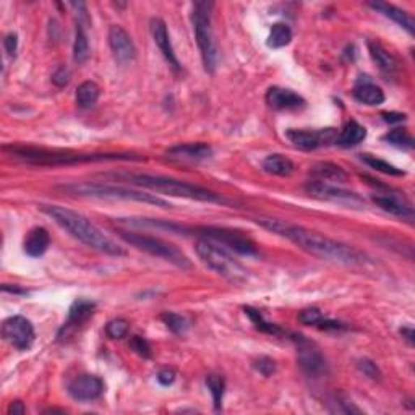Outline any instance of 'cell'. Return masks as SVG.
Returning a JSON list of instances; mask_svg holds the SVG:
<instances>
[{
	"label": "cell",
	"mask_w": 415,
	"mask_h": 415,
	"mask_svg": "<svg viewBox=\"0 0 415 415\" xmlns=\"http://www.w3.org/2000/svg\"><path fill=\"white\" fill-rule=\"evenodd\" d=\"M255 222L261 227H265L266 231L286 237L292 244H296L298 249H302L303 252L310 253V255L316 258H321V260L347 266H358L367 263L365 253L354 249L351 245L342 244V242L333 240L330 237L318 234V232L308 231L305 227L287 224L284 221L272 219V217H258Z\"/></svg>",
	"instance_id": "1"
},
{
	"label": "cell",
	"mask_w": 415,
	"mask_h": 415,
	"mask_svg": "<svg viewBox=\"0 0 415 415\" xmlns=\"http://www.w3.org/2000/svg\"><path fill=\"white\" fill-rule=\"evenodd\" d=\"M45 216H49L55 224L68 232L73 239L82 242L86 247L110 256H125L126 252L117 242L105 235L98 226H94L88 217L68 208L57 205H43L39 208Z\"/></svg>",
	"instance_id": "2"
},
{
	"label": "cell",
	"mask_w": 415,
	"mask_h": 415,
	"mask_svg": "<svg viewBox=\"0 0 415 415\" xmlns=\"http://www.w3.org/2000/svg\"><path fill=\"white\" fill-rule=\"evenodd\" d=\"M112 177L120 180H125L126 184L145 187L156 191V194H164L169 196H179V198H189L203 201V203H226L219 194L211 191L203 187L189 184V182H182L170 177L163 175H148V174H114Z\"/></svg>",
	"instance_id": "3"
},
{
	"label": "cell",
	"mask_w": 415,
	"mask_h": 415,
	"mask_svg": "<svg viewBox=\"0 0 415 415\" xmlns=\"http://www.w3.org/2000/svg\"><path fill=\"white\" fill-rule=\"evenodd\" d=\"M5 151L15 158L24 161L34 166H68L78 163H94V161H129L138 159L133 154H78L70 151H50L44 148H34V146H5Z\"/></svg>",
	"instance_id": "4"
},
{
	"label": "cell",
	"mask_w": 415,
	"mask_h": 415,
	"mask_svg": "<svg viewBox=\"0 0 415 415\" xmlns=\"http://www.w3.org/2000/svg\"><path fill=\"white\" fill-rule=\"evenodd\" d=\"M60 190L67 191L75 196H89V198H105V200H124V201H138V203L154 205L161 208H170L166 200L159 196L146 194V191H138L126 189V187L119 185H108V184H72L59 187Z\"/></svg>",
	"instance_id": "5"
},
{
	"label": "cell",
	"mask_w": 415,
	"mask_h": 415,
	"mask_svg": "<svg viewBox=\"0 0 415 415\" xmlns=\"http://www.w3.org/2000/svg\"><path fill=\"white\" fill-rule=\"evenodd\" d=\"M195 249L196 253H198L200 260L203 261L210 270L214 271L216 275L226 277L227 281L232 282H242L247 279L245 268L242 266L222 245L208 239H201L196 242Z\"/></svg>",
	"instance_id": "6"
},
{
	"label": "cell",
	"mask_w": 415,
	"mask_h": 415,
	"mask_svg": "<svg viewBox=\"0 0 415 415\" xmlns=\"http://www.w3.org/2000/svg\"><path fill=\"white\" fill-rule=\"evenodd\" d=\"M212 7H214L212 2H196L194 5V13H191L196 44H198L205 70L210 73L214 72L217 65V48L214 41V33H212L211 27Z\"/></svg>",
	"instance_id": "7"
},
{
	"label": "cell",
	"mask_w": 415,
	"mask_h": 415,
	"mask_svg": "<svg viewBox=\"0 0 415 415\" xmlns=\"http://www.w3.org/2000/svg\"><path fill=\"white\" fill-rule=\"evenodd\" d=\"M120 237L126 242V244L136 247L138 250H143L150 255L163 258L164 261H169L177 268L182 270H189L191 266L190 260L185 256V253L177 249L175 245L169 244L158 237H151L145 234H138V232H120Z\"/></svg>",
	"instance_id": "8"
},
{
	"label": "cell",
	"mask_w": 415,
	"mask_h": 415,
	"mask_svg": "<svg viewBox=\"0 0 415 415\" xmlns=\"http://www.w3.org/2000/svg\"><path fill=\"white\" fill-rule=\"evenodd\" d=\"M195 232L198 235L205 237L208 240L216 242V244L222 245L224 249L240 253V255L250 256V255H256L258 253L255 242L237 231L224 229V227H198V229H195Z\"/></svg>",
	"instance_id": "9"
},
{
	"label": "cell",
	"mask_w": 415,
	"mask_h": 415,
	"mask_svg": "<svg viewBox=\"0 0 415 415\" xmlns=\"http://www.w3.org/2000/svg\"><path fill=\"white\" fill-rule=\"evenodd\" d=\"M2 336L18 351H28L34 342V328L24 316H10L2 325Z\"/></svg>",
	"instance_id": "10"
},
{
	"label": "cell",
	"mask_w": 415,
	"mask_h": 415,
	"mask_svg": "<svg viewBox=\"0 0 415 415\" xmlns=\"http://www.w3.org/2000/svg\"><path fill=\"white\" fill-rule=\"evenodd\" d=\"M305 191L313 198L316 200H326V201H333V203H346L351 206L356 205H362L363 200L354 191L339 189V187L328 184V182H321V180H313L308 182L305 185Z\"/></svg>",
	"instance_id": "11"
},
{
	"label": "cell",
	"mask_w": 415,
	"mask_h": 415,
	"mask_svg": "<svg viewBox=\"0 0 415 415\" xmlns=\"http://www.w3.org/2000/svg\"><path fill=\"white\" fill-rule=\"evenodd\" d=\"M286 136L296 148L303 151H312L320 148L323 145L336 143L337 133L334 129H323L318 131L291 129L286 131Z\"/></svg>",
	"instance_id": "12"
},
{
	"label": "cell",
	"mask_w": 415,
	"mask_h": 415,
	"mask_svg": "<svg viewBox=\"0 0 415 415\" xmlns=\"http://www.w3.org/2000/svg\"><path fill=\"white\" fill-rule=\"evenodd\" d=\"M296 342L298 347V365L302 367V370L305 372L308 377H323V374L326 373L328 367L321 352L303 336H296Z\"/></svg>",
	"instance_id": "13"
},
{
	"label": "cell",
	"mask_w": 415,
	"mask_h": 415,
	"mask_svg": "<svg viewBox=\"0 0 415 415\" xmlns=\"http://www.w3.org/2000/svg\"><path fill=\"white\" fill-rule=\"evenodd\" d=\"M104 393V383L99 377H94V374H82V377H77L72 383L68 384V394L72 396L75 401L80 402H88L94 401L103 396Z\"/></svg>",
	"instance_id": "14"
},
{
	"label": "cell",
	"mask_w": 415,
	"mask_h": 415,
	"mask_svg": "<svg viewBox=\"0 0 415 415\" xmlns=\"http://www.w3.org/2000/svg\"><path fill=\"white\" fill-rule=\"evenodd\" d=\"M372 200L379 210L386 211L389 214L402 217V219L407 221L414 219V208L411 205V201L401 194L389 190L388 194H374L372 196Z\"/></svg>",
	"instance_id": "15"
},
{
	"label": "cell",
	"mask_w": 415,
	"mask_h": 415,
	"mask_svg": "<svg viewBox=\"0 0 415 415\" xmlns=\"http://www.w3.org/2000/svg\"><path fill=\"white\" fill-rule=\"evenodd\" d=\"M109 45L114 57L120 64H131L136 59V48L130 34L122 27L114 24L109 29Z\"/></svg>",
	"instance_id": "16"
},
{
	"label": "cell",
	"mask_w": 415,
	"mask_h": 415,
	"mask_svg": "<svg viewBox=\"0 0 415 415\" xmlns=\"http://www.w3.org/2000/svg\"><path fill=\"white\" fill-rule=\"evenodd\" d=\"M167 158L172 161H177V163H201V161H206L211 158L212 150L210 145L206 143H187V145H179L174 146V148L167 150Z\"/></svg>",
	"instance_id": "17"
},
{
	"label": "cell",
	"mask_w": 415,
	"mask_h": 415,
	"mask_svg": "<svg viewBox=\"0 0 415 415\" xmlns=\"http://www.w3.org/2000/svg\"><path fill=\"white\" fill-rule=\"evenodd\" d=\"M266 104L275 110H296L305 105V99L292 89L272 86L266 93Z\"/></svg>",
	"instance_id": "18"
},
{
	"label": "cell",
	"mask_w": 415,
	"mask_h": 415,
	"mask_svg": "<svg viewBox=\"0 0 415 415\" xmlns=\"http://www.w3.org/2000/svg\"><path fill=\"white\" fill-rule=\"evenodd\" d=\"M151 34H153V39L156 45H158L161 54L164 55V59L169 62V65L175 72H180V62L177 59V55L174 52V48H172L170 43V36L169 31H167L166 23L161 18H153L151 20Z\"/></svg>",
	"instance_id": "19"
},
{
	"label": "cell",
	"mask_w": 415,
	"mask_h": 415,
	"mask_svg": "<svg viewBox=\"0 0 415 415\" xmlns=\"http://www.w3.org/2000/svg\"><path fill=\"white\" fill-rule=\"evenodd\" d=\"M368 7L373 8V10H377V12L384 15V17H386V18L393 20L394 23H398L399 27L406 29V31L409 34H414V31H415V22H414V18L407 12H404V10L394 7V5L386 3V2H370V3H368Z\"/></svg>",
	"instance_id": "20"
},
{
	"label": "cell",
	"mask_w": 415,
	"mask_h": 415,
	"mask_svg": "<svg viewBox=\"0 0 415 415\" xmlns=\"http://www.w3.org/2000/svg\"><path fill=\"white\" fill-rule=\"evenodd\" d=\"M368 52L373 62L378 65V68L386 75H396L399 70V64L396 57L391 52H388L381 44L377 41H368Z\"/></svg>",
	"instance_id": "21"
},
{
	"label": "cell",
	"mask_w": 415,
	"mask_h": 415,
	"mask_svg": "<svg viewBox=\"0 0 415 415\" xmlns=\"http://www.w3.org/2000/svg\"><path fill=\"white\" fill-rule=\"evenodd\" d=\"M50 245V235L44 227H34L24 240V253L31 258H39L48 252Z\"/></svg>",
	"instance_id": "22"
},
{
	"label": "cell",
	"mask_w": 415,
	"mask_h": 415,
	"mask_svg": "<svg viewBox=\"0 0 415 415\" xmlns=\"http://www.w3.org/2000/svg\"><path fill=\"white\" fill-rule=\"evenodd\" d=\"M94 308H96L94 302H89V300H77V302H75L73 305L70 307L68 320H67V323H65L64 331L65 330L70 331V330H75V328L83 326L85 323L88 321L91 316H93Z\"/></svg>",
	"instance_id": "23"
},
{
	"label": "cell",
	"mask_w": 415,
	"mask_h": 415,
	"mask_svg": "<svg viewBox=\"0 0 415 415\" xmlns=\"http://www.w3.org/2000/svg\"><path fill=\"white\" fill-rule=\"evenodd\" d=\"M367 138V129L361 125L356 120H349V122L342 126L341 133L337 135L336 143L342 148H354V146L361 145L363 140Z\"/></svg>",
	"instance_id": "24"
},
{
	"label": "cell",
	"mask_w": 415,
	"mask_h": 415,
	"mask_svg": "<svg viewBox=\"0 0 415 415\" xmlns=\"http://www.w3.org/2000/svg\"><path fill=\"white\" fill-rule=\"evenodd\" d=\"M354 98L365 105H379L384 103V93L372 82H358L352 91Z\"/></svg>",
	"instance_id": "25"
},
{
	"label": "cell",
	"mask_w": 415,
	"mask_h": 415,
	"mask_svg": "<svg viewBox=\"0 0 415 415\" xmlns=\"http://www.w3.org/2000/svg\"><path fill=\"white\" fill-rule=\"evenodd\" d=\"M312 174L315 179L321 182H346L347 174L342 167L333 163H316L312 166Z\"/></svg>",
	"instance_id": "26"
},
{
	"label": "cell",
	"mask_w": 415,
	"mask_h": 415,
	"mask_svg": "<svg viewBox=\"0 0 415 415\" xmlns=\"http://www.w3.org/2000/svg\"><path fill=\"white\" fill-rule=\"evenodd\" d=\"M263 169L268 174L272 175H279V177H287L291 175L296 166H293L292 161L289 158L282 154H270L268 158L263 161Z\"/></svg>",
	"instance_id": "27"
},
{
	"label": "cell",
	"mask_w": 415,
	"mask_h": 415,
	"mask_svg": "<svg viewBox=\"0 0 415 415\" xmlns=\"http://www.w3.org/2000/svg\"><path fill=\"white\" fill-rule=\"evenodd\" d=\"M101 94L99 86L94 82H85L77 88V104L80 109H91L98 103Z\"/></svg>",
	"instance_id": "28"
},
{
	"label": "cell",
	"mask_w": 415,
	"mask_h": 415,
	"mask_svg": "<svg viewBox=\"0 0 415 415\" xmlns=\"http://www.w3.org/2000/svg\"><path fill=\"white\" fill-rule=\"evenodd\" d=\"M292 41V29L286 23L272 24L270 36H268V45L272 49H281Z\"/></svg>",
	"instance_id": "29"
},
{
	"label": "cell",
	"mask_w": 415,
	"mask_h": 415,
	"mask_svg": "<svg viewBox=\"0 0 415 415\" xmlns=\"http://www.w3.org/2000/svg\"><path fill=\"white\" fill-rule=\"evenodd\" d=\"M73 59L77 64H85L89 59V43L83 24H77V33H75L73 43Z\"/></svg>",
	"instance_id": "30"
},
{
	"label": "cell",
	"mask_w": 415,
	"mask_h": 415,
	"mask_svg": "<svg viewBox=\"0 0 415 415\" xmlns=\"http://www.w3.org/2000/svg\"><path fill=\"white\" fill-rule=\"evenodd\" d=\"M245 313L249 315V318L252 320L253 325H255L256 330H260L261 333L271 334V336H282V334H284V331H282L279 326L272 325V323H270V321H266L265 318H263L261 313L258 310H255V308L245 307Z\"/></svg>",
	"instance_id": "31"
},
{
	"label": "cell",
	"mask_w": 415,
	"mask_h": 415,
	"mask_svg": "<svg viewBox=\"0 0 415 415\" xmlns=\"http://www.w3.org/2000/svg\"><path fill=\"white\" fill-rule=\"evenodd\" d=\"M206 386L210 389L212 402H214V409L219 411L222 406V398H224V389H226V381L221 374H210L206 377Z\"/></svg>",
	"instance_id": "32"
},
{
	"label": "cell",
	"mask_w": 415,
	"mask_h": 415,
	"mask_svg": "<svg viewBox=\"0 0 415 415\" xmlns=\"http://www.w3.org/2000/svg\"><path fill=\"white\" fill-rule=\"evenodd\" d=\"M362 161L365 163L368 167H372L377 172H381V174H386V175H394V177H401L406 174V172L398 169L396 166L386 163V161L383 159H378L377 156H372V154H362Z\"/></svg>",
	"instance_id": "33"
},
{
	"label": "cell",
	"mask_w": 415,
	"mask_h": 415,
	"mask_svg": "<svg viewBox=\"0 0 415 415\" xmlns=\"http://www.w3.org/2000/svg\"><path fill=\"white\" fill-rule=\"evenodd\" d=\"M383 140L389 145L398 146V148H404V150H411L414 146V138L411 136V133L404 129H394L391 131H388V133L383 136Z\"/></svg>",
	"instance_id": "34"
},
{
	"label": "cell",
	"mask_w": 415,
	"mask_h": 415,
	"mask_svg": "<svg viewBox=\"0 0 415 415\" xmlns=\"http://www.w3.org/2000/svg\"><path fill=\"white\" fill-rule=\"evenodd\" d=\"M161 320H163L164 325L175 334H184L189 330V321H187L185 316L179 315V313L164 312L163 315H161Z\"/></svg>",
	"instance_id": "35"
},
{
	"label": "cell",
	"mask_w": 415,
	"mask_h": 415,
	"mask_svg": "<svg viewBox=\"0 0 415 415\" xmlns=\"http://www.w3.org/2000/svg\"><path fill=\"white\" fill-rule=\"evenodd\" d=\"M129 321L124 320V318H115V320L109 321L108 326H105V333H108L110 339H122L129 334Z\"/></svg>",
	"instance_id": "36"
},
{
	"label": "cell",
	"mask_w": 415,
	"mask_h": 415,
	"mask_svg": "<svg viewBox=\"0 0 415 415\" xmlns=\"http://www.w3.org/2000/svg\"><path fill=\"white\" fill-rule=\"evenodd\" d=\"M323 313L318 310V308H305V310L300 312V315H298V321L302 323V325H307V326H318L320 325V321L323 320Z\"/></svg>",
	"instance_id": "37"
},
{
	"label": "cell",
	"mask_w": 415,
	"mask_h": 415,
	"mask_svg": "<svg viewBox=\"0 0 415 415\" xmlns=\"http://www.w3.org/2000/svg\"><path fill=\"white\" fill-rule=\"evenodd\" d=\"M130 349L133 352L138 354L140 357H145V358L151 357V347H150V344L145 337H141V336L131 337L130 339Z\"/></svg>",
	"instance_id": "38"
},
{
	"label": "cell",
	"mask_w": 415,
	"mask_h": 415,
	"mask_svg": "<svg viewBox=\"0 0 415 415\" xmlns=\"http://www.w3.org/2000/svg\"><path fill=\"white\" fill-rule=\"evenodd\" d=\"M255 368L263 374V377H271V374L276 372V363L275 361H271V358L261 357L260 361L255 362Z\"/></svg>",
	"instance_id": "39"
},
{
	"label": "cell",
	"mask_w": 415,
	"mask_h": 415,
	"mask_svg": "<svg viewBox=\"0 0 415 415\" xmlns=\"http://www.w3.org/2000/svg\"><path fill=\"white\" fill-rule=\"evenodd\" d=\"M358 368H361V372H363V374H367V377H370L373 379H378L379 377H381L378 367L374 365L372 361H368V358H363V361L358 362Z\"/></svg>",
	"instance_id": "40"
},
{
	"label": "cell",
	"mask_w": 415,
	"mask_h": 415,
	"mask_svg": "<svg viewBox=\"0 0 415 415\" xmlns=\"http://www.w3.org/2000/svg\"><path fill=\"white\" fill-rule=\"evenodd\" d=\"M156 378H158V381L163 384V386H170V384L175 381L177 374L172 368H163V370H159L158 377Z\"/></svg>",
	"instance_id": "41"
},
{
	"label": "cell",
	"mask_w": 415,
	"mask_h": 415,
	"mask_svg": "<svg viewBox=\"0 0 415 415\" xmlns=\"http://www.w3.org/2000/svg\"><path fill=\"white\" fill-rule=\"evenodd\" d=\"M3 48L5 50H7L8 55H15V52H17L18 49V36L15 33H10L5 36L3 39Z\"/></svg>",
	"instance_id": "42"
},
{
	"label": "cell",
	"mask_w": 415,
	"mask_h": 415,
	"mask_svg": "<svg viewBox=\"0 0 415 415\" xmlns=\"http://www.w3.org/2000/svg\"><path fill=\"white\" fill-rule=\"evenodd\" d=\"M52 82L57 85V86H60V88H62V86H65V85H68V82H70V73H68V70L67 68H59L57 72H55L54 75H52Z\"/></svg>",
	"instance_id": "43"
},
{
	"label": "cell",
	"mask_w": 415,
	"mask_h": 415,
	"mask_svg": "<svg viewBox=\"0 0 415 415\" xmlns=\"http://www.w3.org/2000/svg\"><path fill=\"white\" fill-rule=\"evenodd\" d=\"M381 117L384 122L388 124H399V122H404L406 120V114H401V112H383Z\"/></svg>",
	"instance_id": "44"
},
{
	"label": "cell",
	"mask_w": 415,
	"mask_h": 415,
	"mask_svg": "<svg viewBox=\"0 0 415 415\" xmlns=\"http://www.w3.org/2000/svg\"><path fill=\"white\" fill-rule=\"evenodd\" d=\"M8 415H23L27 412V407H24V404L22 401H15L8 406Z\"/></svg>",
	"instance_id": "45"
},
{
	"label": "cell",
	"mask_w": 415,
	"mask_h": 415,
	"mask_svg": "<svg viewBox=\"0 0 415 415\" xmlns=\"http://www.w3.org/2000/svg\"><path fill=\"white\" fill-rule=\"evenodd\" d=\"M401 334H402V337L406 339V341L412 346V344H414V337H415V333H414L412 328H402Z\"/></svg>",
	"instance_id": "46"
}]
</instances>
